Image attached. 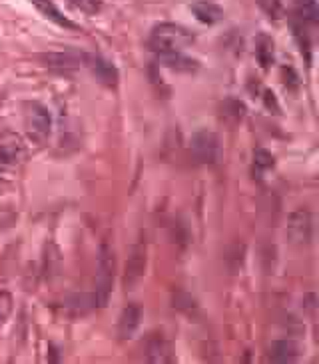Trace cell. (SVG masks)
<instances>
[{
    "label": "cell",
    "instance_id": "obj_1",
    "mask_svg": "<svg viewBox=\"0 0 319 364\" xmlns=\"http://www.w3.org/2000/svg\"><path fill=\"white\" fill-rule=\"evenodd\" d=\"M196 41V36L184 28L180 24H174V22H162L158 26L152 28L150 34L148 46L158 54H172V53H181L186 46H190Z\"/></svg>",
    "mask_w": 319,
    "mask_h": 364
},
{
    "label": "cell",
    "instance_id": "obj_2",
    "mask_svg": "<svg viewBox=\"0 0 319 364\" xmlns=\"http://www.w3.org/2000/svg\"><path fill=\"white\" fill-rule=\"evenodd\" d=\"M114 270H116L114 250L104 242L100 247V252H98V268H96V306H106L108 304L110 294H112V284H114Z\"/></svg>",
    "mask_w": 319,
    "mask_h": 364
},
{
    "label": "cell",
    "instance_id": "obj_3",
    "mask_svg": "<svg viewBox=\"0 0 319 364\" xmlns=\"http://www.w3.org/2000/svg\"><path fill=\"white\" fill-rule=\"evenodd\" d=\"M24 124H26V132L34 142H44L50 136V129H52V118L48 108L32 102L26 107V114H24Z\"/></svg>",
    "mask_w": 319,
    "mask_h": 364
},
{
    "label": "cell",
    "instance_id": "obj_4",
    "mask_svg": "<svg viewBox=\"0 0 319 364\" xmlns=\"http://www.w3.org/2000/svg\"><path fill=\"white\" fill-rule=\"evenodd\" d=\"M311 235H313V220L306 208H299L287 220V238L293 245H309L311 242Z\"/></svg>",
    "mask_w": 319,
    "mask_h": 364
},
{
    "label": "cell",
    "instance_id": "obj_5",
    "mask_svg": "<svg viewBox=\"0 0 319 364\" xmlns=\"http://www.w3.org/2000/svg\"><path fill=\"white\" fill-rule=\"evenodd\" d=\"M26 159V144L21 134L16 132H2L0 134V164L14 166Z\"/></svg>",
    "mask_w": 319,
    "mask_h": 364
},
{
    "label": "cell",
    "instance_id": "obj_6",
    "mask_svg": "<svg viewBox=\"0 0 319 364\" xmlns=\"http://www.w3.org/2000/svg\"><path fill=\"white\" fill-rule=\"evenodd\" d=\"M191 152L198 159V162L212 164L220 156V142H218V136L213 132H210V130L196 132L194 139H191Z\"/></svg>",
    "mask_w": 319,
    "mask_h": 364
},
{
    "label": "cell",
    "instance_id": "obj_7",
    "mask_svg": "<svg viewBox=\"0 0 319 364\" xmlns=\"http://www.w3.org/2000/svg\"><path fill=\"white\" fill-rule=\"evenodd\" d=\"M84 65L92 70V75L106 86H116L118 73L114 65H110L108 60L100 58V56H86L84 54Z\"/></svg>",
    "mask_w": 319,
    "mask_h": 364
},
{
    "label": "cell",
    "instance_id": "obj_8",
    "mask_svg": "<svg viewBox=\"0 0 319 364\" xmlns=\"http://www.w3.org/2000/svg\"><path fill=\"white\" fill-rule=\"evenodd\" d=\"M146 268V248L138 245L132 248V257L128 260L126 267V289H132L144 274Z\"/></svg>",
    "mask_w": 319,
    "mask_h": 364
},
{
    "label": "cell",
    "instance_id": "obj_9",
    "mask_svg": "<svg viewBox=\"0 0 319 364\" xmlns=\"http://www.w3.org/2000/svg\"><path fill=\"white\" fill-rule=\"evenodd\" d=\"M140 318H142V311L136 304H128L126 309L120 314V321H118V334L120 338H132L134 332L138 331Z\"/></svg>",
    "mask_w": 319,
    "mask_h": 364
},
{
    "label": "cell",
    "instance_id": "obj_10",
    "mask_svg": "<svg viewBox=\"0 0 319 364\" xmlns=\"http://www.w3.org/2000/svg\"><path fill=\"white\" fill-rule=\"evenodd\" d=\"M30 2L36 6V11L40 12L43 16H46L48 21H52L54 24H58V26H62V28H72V31L78 28V24H74L68 16H64L62 12H60V9L54 4L52 0H30Z\"/></svg>",
    "mask_w": 319,
    "mask_h": 364
},
{
    "label": "cell",
    "instance_id": "obj_11",
    "mask_svg": "<svg viewBox=\"0 0 319 364\" xmlns=\"http://www.w3.org/2000/svg\"><path fill=\"white\" fill-rule=\"evenodd\" d=\"M191 12L202 24H216L223 18V11L212 0H198L191 4Z\"/></svg>",
    "mask_w": 319,
    "mask_h": 364
},
{
    "label": "cell",
    "instance_id": "obj_12",
    "mask_svg": "<svg viewBox=\"0 0 319 364\" xmlns=\"http://www.w3.org/2000/svg\"><path fill=\"white\" fill-rule=\"evenodd\" d=\"M146 350H148L150 363H170L172 360L170 343H168L162 334H152Z\"/></svg>",
    "mask_w": 319,
    "mask_h": 364
},
{
    "label": "cell",
    "instance_id": "obj_13",
    "mask_svg": "<svg viewBox=\"0 0 319 364\" xmlns=\"http://www.w3.org/2000/svg\"><path fill=\"white\" fill-rule=\"evenodd\" d=\"M44 63L50 68H76V66L84 65V54L52 53L44 56Z\"/></svg>",
    "mask_w": 319,
    "mask_h": 364
},
{
    "label": "cell",
    "instance_id": "obj_14",
    "mask_svg": "<svg viewBox=\"0 0 319 364\" xmlns=\"http://www.w3.org/2000/svg\"><path fill=\"white\" fill-rule=\"evenodd\" d=\"M298 356L299 348L293 341H277L272 346V354H269V358L274 363H293V360H298Z\"/></svg>",
    "mask_w": 319,
    "mask_h": 364
},
{
    "label": "cell",
    "instance_id": "obj_15",
    "mask_svg": "<svg viewBox=\"0 0 319 364\" xmlns=\"http://www.w3.org/2000/svg\"><path fill=\"white\" fill-rule=\"evenodd\" d=\"M255 56L264 70L274 65V41L267 34H259L255 41Z\"/></svg>",
    "mask_w": 319,
    "mask_h": 364
},
{
    "label": "cell",
    "instance_id": "obj_16",
    "mask_svg": "<svg viewBox=\"0 0 319 364\" xmlns=\"http://www.w3.org/2000/svg\"><path fill=\"white\" fill-rule=\"evenodd\" d=\"M160 60L168 68H174V70H196L198 68V63L196 60H190L186 56H181V53H172V54H160Z\"/></svg>",
    "mask_w": 319,
    "mask_h": 364
},
{
    "label": "cell",
    "instance_id": "obj_17",
    "mask_svg": "<svg viewBox=\"0 0 319 364\" xmlns=\"http://www.w3.org/2000/svg\"><path fill=\"white\" fill-rule=\"evenodd\" d=\"M274 164H276V159H274V154H272V152H267V150H264V149L255 150L254 152V176L262 178V174L269 171V168H274Z\"/></svg>",
    "mask_w": 319,
    "mask_h": 364
},
{
    "label": "cell",
    "instance_id": "obj_18",
    "mask_svg": "<svg viewBox=\"0 0 319 364\" xmlns=\"http://www.w3.org/2000/svg\"><path fill=\"white\" fill-rule=\"evenodd\" d=\"M298 12L301 21L315 24L319 21L318 0H298Z\"/></svg>",
    "mask_w": 319,
    "mask_h": 364
},
{
    "label": "cell",
    "instance_id": "obj_19",
    "mask_svg": "<svg viewBox=\"0 0 319 364\" xmlns=\"http://www.w3.org/2000/svg\"><path fill=\"white\" fill-rule=\"evenodd\" d=\"M12 296L9 292H0V324L11 316Z\"/></svg>",
    "mask_w": 319,
    "mask_h": 364
},
{
    "label": "cell",
    "instance_id": "obj_20",
    "mask_svg": "<svg viewBox=\"0 0 319 364\" xmlns=\"http://www.w3.org/2000/svg\"><path fill=\"white\" fill-rule=\"evenodd\" d=\"M262 6L267 11L269 18H272V16H274V18H279V16L284 14V9H281V2H279V0H262Z\"/></svg>",
    "mask_w": 319,
    "mask_h": 364
},
{
    "label": "cell",
    "instance_id": "obj_21",
    "mask_svg": "<svg viewBox=\"0 0 319 364\" xmlns=\"http://www.w3.org/2000/svg\"><path fill=\"white\" fill-rule=\"evenodd\" d=\"M9 186H11V181L0 172V194H4L6 191H9Z\"/></svg>",
    "mask_w": 319,
    "mask_h": 364
},
{
    "label": "cell",
    "instance_id": "obj_22",
    "mask_svg": "<svg viewBox=\"0 0 319 364\" xmlns=\"http://www.w3.org/2000/svg\"><path fill=\"white\" fill-rule=\"evenodd\" d=\"M234 107L235 110H244V107H242L240 102H235V100H234ZM228 114H234L235 122H237V120H242V117H244V112H225V117H228Z\"/></svg>",
    "mask_w": 319,
    "mask_h": 364
}]
</instances>
